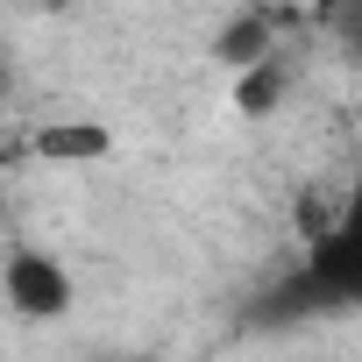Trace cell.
<instances>
[{
  "label": "cell",
  "mask_w": 362,
  "mask_h": 362,
  "mask_svg": "<svg viewBox=\"0 0 362 362\" xmlns=\"http://www.w3.org/2000/svg\"><path fill=\"white\" fill-rule=\"evenodd\" d=\"M270 313H362V170L341 206L305 235V263L284 277Z\"/></svg>",
  "instance_id": "1"
},
{
  "label": "cell",
  "mask_w": 362,
  "mask_h": 362,
  "mask_svg": "<svg viewBox=\"0 0 362 362\" xmlns=\"http://www.w3.org/2000/svg\"><path fill=\"white\" fill-rule=\"evenodd\" d=\"M0 298H8V313H15L22 327H57V320H71V305H78V277H71V263H64L57 249L22 242L8 263H0Z\"/></svg>",
  "instance_id": "2"
},
{
  "label": "cell",
  "mask_w": 362,
  "mask_h": 362,
  "mask_svg": "<svg viewBox=\"0 0 362 362\" xmlns=\"http://www.w3.org/2000/svg\"><path fill=\"white\" fill-rule=\"evenodd\" d=\"M284 86H291V64L284 57H263V64L235 71V114H277Z\"/></svg>",
  "instance_id": "3"
},
{
  "label": "cell",
  "mask_w": 362,
  "mask_h": 362,
  "mask_svg": "<svg viewBox=\"0 0 362 362\" xmlns=\"http://www.w3.org/2000/svg\"><path fill=\"white\" fill-rule=\"evenodd\" d=\"M29 149L50 156V163H93V156H107V128H93V121H78V128H36Z\"/></svg>",
  "instance_id": "4"
},
{
  "label": "cell",
  "mask_w": 362,
  "mask_h": 362,
  "mask_svg": "<svg viewBox=\"0 0 362 362\" xmlns=\"http://www.w3.org/2000/svg\"><path fill=\"white\" fill-rule=\"evenodd\" d=\"M334 29H341V43H348V57H362V8H348V15H334Z\"/></svg>",
  "instance_id": "5"
},
{
  "label": "cell",
  "mask_w": 362,
  "mask_h": 362,
  "mask_svg": "<svg viewBox=\"0 0 362 362\" xmlns=\"http://www.w3.org/2000/svg\"><path fill=\"white\" fill-rule=\"evenodd\" d=\"M15 86V64H8V50H0V93H8Z\"/></svg>",
  "instance_id": "6"
},
{
  "label": "cell",
  "mask_w": 362,
  "mask_h": 362,
  "mask_svg": "<svg viewBox=\"0 0 362 362\" xmlns=\"http://www.w3.org/2000/svg\"><path fill=\"white\" fill-rule=\"evenodd\" d=\"M128 362H163V355H128Z\"/></svg>",
  "instance_id": "7"
}]
</instances>
